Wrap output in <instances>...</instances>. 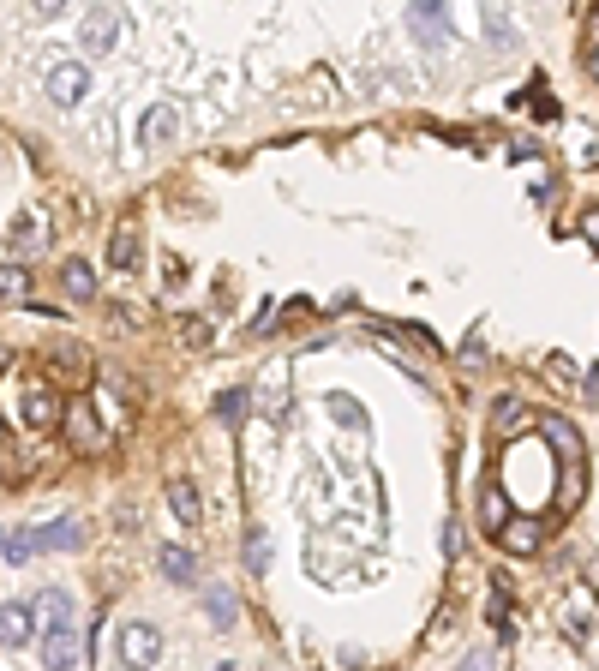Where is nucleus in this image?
Masks as SVG:
<instances>
[{
  "label": "nucleus",
  "instance_id": "f257e3e1",
  "mask_svg": "<svg viewBox=\"0 0 599 671\" xmlns=\"http://www.w3.org/2000/svg\"><path fill=\"white\" fill-rule=\"evenodd\" d=\"M120 36H126V18H120V6H90L84 18H78V48L84 54H114L120 48Z\"/></svg>",
  "mask_w": 599,
  "mask_h": 671
},
{
  "label": "nucleus",
  "instance_id": "f03ea898",
  "mask_svg": "<svg viewBox=\"0 0 599 671\" xmlns=\"http://www.w3.org/2000/svg\"><path fill=\"white\" fill-rule=\"evenodd\" d=\"M60 426H66V438H72V450H84V456H96V450H108V432H102V420H96V408H90L84 396L60 408Z\"/></svg>",
  "mask_w": 599,
  "mask_h": 671
},
{
  "label": "nucleus",
  "instance_id": "7ed1b4c3",
  "mask_svg": "<svg viewBox=\"0 0 599 671\" xmlns=\"http://www.w3.org/2000/svg\"><path fill=\"white\" fill-rule=\"evenodd\" d=\"M84 96H90V66H84V60L48 66V102H54V108H78Z\"/></svg>",
  "mask_w": 599,
  "mask_h": 671
},
{
  "label": "nucleus",
  "instance_id": "20e7f679",
  "mask_svg": "<svg viewBox=\"0 0 599 671\" xmlns=\"http://www.w3.org/2000/svg\"><path fill=\"white\" fill-rule=\"evenodd\" d=\"M42 660H48V671H72V666H84V642H78V624L42 630Z\"/></svg>",
  "mask_w": 599,
  "mask_h": 671
},
{
  "label": "nucleus",
  "instance_id": "39448f33",
  "mask_svg": "<svg viewBox=\"0 0 599 671\" xmlns=\"http://www.w3.org/2000/svg\"><path fill=\"white\" fill-rule=\"evenodd\" d=\"M120 660H126V666H156V660H162L156 624H120Z\"/></svg>",
  "mask_w": 599,
  "mask_h": 671
},
{
  "label": "nucleus",
  "instance_id": "423d86ee",
  "mask_svg": "<svg viewBox=\"0 0 599 671\" xmlns=\"http://www.w3.org/2000/svg\"><path fill=\"white\" fill-rule=\"evenodd\" d=\"M36 636H42V624H36L30 600H12V606H0V648H30Z\"/></svg>",
  "mask_w": 599,
  "mask_h": 671
},
{
  "label": "nucleus",
  "instance_id": "0eeeda50",
  "mask_svg": "<svg viewBox=\"0 0 599 671\" xmlns=\"http://www.w3.org/2000/svg\"><path fill=\"white\" fill-rule=\"evenodd\" d=\"M498 540H504V552L534 558V552L546 546V522H540V516H516V522H504V528H498Z\"/></svg>",
  "mask_w": 599,
  "mask_h": 671
},
{
  "label": "nucleus",
  "instance_id": "6e6552de",
  "mask_svg": "<svg viewBox=\"0 0 599 671\" xmlns=\"http://www.w3.org/2000/svg\"><path fill=\"white\" fill-rule=\"evenodd\" d=\"M174 132H180V108H174V102L144 108V120H138V144H150V150H156V144H168Z\"/></svg>",
  "mask_w": 599,
  "mask_h": 671
},
{
  "label": "nucleus",
  "instance_id": "1a4fd4ad",
  "mask_svg": "<svg viewBox=\"0 0 599 671\" xmlns=\"http://www.w3.org/2000/svg\"><path fill=\"white\" fill-rule=\"evenodd\" d=\"M18 414H24V426H54V420H60V402L48 396L42 378H24V402H18Z\"/></svg>",
  "mask_w": 599,
  "mask_h": 671
},
{
  "label": "nucleus",
  "instance_id": "9d476101",
  "mask_svg": "<svg viewBox=\"0 0 599 671\" xmlns=\"http://www.w3.org/2000/svg\"><path fill=\"white\" fill-rule=\"evenodd\" d=\"M30 540H36V552H72V546H84V528H78L72 516H60V522L30 528Z\"/></svg>",
  "mask_w": 599,
  "mask_h": 671
},
{
  "label": "nucleus",
  "instance_id": "9b49d317",
  "mask_svg": "<svg viewBox=\"0 0 599 671\" xmlns=\"http://www.w3.org/2000/svg\"><path fill=\"white\" fill-rule=\"evenodd\" d=\"M30 612H36V624H42V630H60V624H72V600H66L60 588H42V594L30 600Z\"/></svg>",
  "mask_w": 599,
  "mask_h": 671
},
{
  "label": "nucleus",
  "instance_id": "f8f14e48",
  "mask_svg": "<svg viewBox=\"0 0 599 671\" xmlns=\"http://www.w3.org/2000/svg\"><path fill=\"white\" fill-rule=\"evenodd\" d=\"M582 498H588V468H582V456H576V462H564V486H558V510L570 516V510H582Z\"/></svg>",
  "mask_w": 599,
  "mask_h": 671
},
{
  "label": "nucleus",
  "instance_id": "ddd939ff",
  "mask_svg": "<svg viewBox=\"0 0 599 671\" xmlns=\"http://www.w3.org/2000/svg\"><path fill=\"white\" fill-rule=\"evenodd\" d=\"M168 504H174V516H180L186 528H198V516H204V498H198V486H192V480H168Z\"/></svg>",
  "mask_w": 599,
  "mask_h": 671
},
{
  "label": "nucleus",
  "instance_id": "4468645a",
  "mask_svg": "<svg viewBox=\"0 0 599 671\" xmlns=\"http://www.w3.org/2000/svg\"><path fill=\"white\" fill-rule=\"evenodd\" d=\"M414 30H420L426 42H444V36H450V24H444V0H414Z\"/></svg>",
  "mask_w": 599,
  "mask_h": 671
},
{
  "label": "nucleus",
  "instance_id": "2eb2a0df",
  "mask_svg": "<svg viewBox=\"0 0 599 671\" xmlns=\"http://www.w3.org/2000/svg\"><path fill=\"white\" fill-rule=\"evenodd\" d=\"M60 288H66L72 300H90V294H96V276H90V264H84V258H66V264H60Z\"/></svg>",
  "mask_w": 599,
  "mask_h": 671
},
{
  "label": "nucleus",
  "instance_id": "dca6fc26",
  "mask_svg": "<svg viewBox=\"0 0 599 671\" xmlns=\"http://www.w3.org/2000/svg\"><path fill=\"white\" fill-rule=\"evenodd\" d=\"M204 612H210L216 630H234V624H240V600H234L228 588H210V594H204Z\"/></svg>",
  "mask_w": 599,
  "mask_h": 671
},
{
  "label": "nucleus",
  "instance_id": "f3484780",
  "mask_svg": "<svg viewBox=\"0 0 599 671\" xmlns=\"http://www.w3.org/2000/svg\"><path fill=\"white\" fill-rule=\"evenodd\" d=\"M540 432L552 438V450H558L564 462H576V456H582V438H576V426H570V420H558V414H552V420H546Z\"/></svg>",
  "mask_w": 599,
  "mask_h": 671
},
{
  "label": "nucleus",
  "instance_id": "a211bd4d",
  "mask_svg": "<svg viewBox=\"0 0 599 671\" xmlns=\"http://www.w3.org/2000/svg\"><path fill=\"white\" fill-rule=\"evenodd\" d=\"M156 564H162V576H168V582H180V588H186V582H192V570H198V558H192L186 546H162V558H156Z\"/></svg>",
  "mask_w": 599,
  "mask_h": 671
},
{
  "label": "nucleus",
  "instance_id": "6ab92c4d",
  "mask_svg": "<svg viewBox=\"0 0 599 671\" xmlns=\"http://www.w3.org/2000/svg\"><path fill=\"white\" fill-rule=\"evenodd\" d=\"M108 264H114V270H138V234H132V228H114V240H108Z\"/></svg>",
  "mask_w": 599,
  "mask_h": 671
},
{
  "label": "nucleus",
  "instance_id": "aec40b11",
  "mask_svg": "<svg viewBox=\"0 0 599 671\" xmlns=\"http://www.w3.org/2000/svg\"><path fill=\"white\" fill-rule=\"evenodd\" d=\"M486 624L498 630V642H516V606H510L504 594H492V606H486Z\"/></svg>",
  "mask_w": 599,
  "mask_h": 671
},
{
  "label": "nucleus",
  "instance_id": "412c9836",
  "mask_svg": "<svg viewBox=\"0 0 599 671\" xmlns=\"http://www.w3.org/2000/svg\"><path fill=\"white\" fill-rule=\"evenodd\" d=\"M246 570H252V576H264V570H270V540H264V528H252V534H246Z\"/></svg>",
  "mask_w": 599,
  "mask_h": 671
},
{
  "label": "nucleus",
  "instance_id": "4be33fe9",
  "mask_svg": "<svg viewBox=\"0 0 599 671\" xmlns=\"http://www.w3.org/2000/svg\"><path fill=\"white\" fill-rule=\"evenodd\" d=\"M30 294V276L18 264H0V300H24Z\"/></svg>",
  "mask_w": 599,
  "mask_h": 671
},
{
  "label": "nucleus",
  "instance_id": "5701e85b",
  "mask_svg": "<svg viewBox=\"0 0 599 671\" xmlns=\"http://www.w3.org/2000/svg\"><path fill=\"white\" fill-rule=\"evenodd\" d=\"M330 414H336L342 426H366V414H360V408H354L348 396H330Z\"/></svg>",
  "mask_w": 599,
  "mask_h": 671
},
{
  "label": "nucleus",
  "instance_id": "b1692460",
  "mask_svg": "<svg viewBox=\"0 0 599 671\" xmlns=\"http://www.w3.org/2000/svg\"><path fill=\"white\" fill-rule=\"evenodd\" d=\"M6 558H12V564L36 558V540H30V534H6Z\"/></svg>",
  "mask_w": 599,
  "mask_h": 671
},
{
  "label": "nucleus",
  "instance_id": "393cba45",
  "mask_svg": "<svg viewBox=\"0 0 599 671\" xmlns=\"http://www.w3.org/2000/svg\"><path fill=\"white\" fill-rule=\"evenodd\" d=\"M180 342H186V348H210V324H204V318H192V324H186V336H180Z\"/></svg>",
  "mask_w": 599,
  "mask_h": 671
},
{
  "label": "nucleus",
  "instance_id": "a878e982",
  "mask_svg": "<svg viewBox=\"0 0 599 671\" xmlns=\"http://www.w3.org/2000/svg\"><path fill=\"white\" fill-rule=\"evenodd\" d=\"M216 414H222V420H240V414H246V396H240V390H228V396L216 402Z\"/></svg>",
  "mask_w": 599,
  "mask_h": 671
},
{
  "label": "nucleus",
  "instance_id": "bb28decb",
  "mask_svg": "<svg viewBox=\"0 0 599 671\" xmlns=\"http://www.w3.org/2000/svg\"><path fill=\"white\" fill-rule=\"evenodd\" d=\"M462 546H468V534H462V522H450V528H444V552L462 558Z\"/></svg>",
  "mask_w": 599,
  "mask_h": 671
},
{
  "label": "nucleus",
  "instance_id": "cd10ccee",
  "mask_svg": "<svg viewBox=\"0 0 599 671\" xmlns=\"http://www.w3.org/2000/svg\"><path fill=\"white\" fill-rule=\"evenodd\" d=\"M546 372H552V378H564V384H570V378H576V366H570V360H564V354H552V360H546Z\"/></svg>",
  "mask_w": 599,
  "mask_h": 671
},
{
  "label": "nucleus",
  "instance_id": "c85d7f7f",
  "mask_svg": "<svg viewBox=\"0 0 599 671\" xmlns=\"http://www.w3.org/2000/svg\"><path fill=\"white\" fill-rule=\"evenodd\" d=\"M492 414H498V426H516V420H522V408H516V402H498Z\"/></svg>",
  "mask_w": 599,
  "mask_h": 671
},
{
  "label": "nucleus",
  "instance_id": "c756f323",
  "mask_svg": "<svg viewBox=\"0 0 599 671\" xmlns=\"http://www.w3.org/2000/svg\"><path fill=\"white\" fill-rule=\"evenodd\" d=\"M582 234L594 240V252H599V204H594V210H588V216H582Z\"/></svg>",
  "mask_w": 599,
  "mask_h": 671
},
{
  "label": "nucleus",
  "instance_id": "7c9ffc66",
  "mask_svg": "<svg viewBox=\"0 0 599 671\" xmlns=\"http://www.w3.org/2000/svg\"><path fill=\"white\" fill-rule=\"evenodd\" d=\"M36 12H42V18H54V12H66V0H36Z\"/></svg>",
  "mask_w": 599,
  "mask_h": 671
},
{
  "label": "nucleus",
  "instance_id": "2f4dec72",
  "mask_svg": "<svg viewBox=\"0 0 599 671\" xmlns=\"http://www.w3.org/2000/svg\"><path fill=\"white\" fill-rule=\"evenodd\" d=\"M588 48H599V6L588 12Z\"/></svg>",
  "mask_w": 599,
  "mask_h": 671
},
{
  "label": "nucleus",
  "instance_id": "473e14b6",
  "mask_svg": "<svg viewBox=\"0 0 599 671\" xmlns=\"http://www.w3.org/2000/svg\"><path fill=\"white\" fill-rule=\"evenodd\" d=\"M582 390H588V396H594V402H599V366H594V372H588V378H582Z\"/></svg>",
  "mask_w": 599,
  "mask_h": 671
},
{
  "label": "nucleus",
  "instance_id": "72a5a7b5",
  "mask_svg": "<svg viewBox=\"0 0 599 671\" xmlns=\"http://www.w3.org/2000/svg\"><path fill=\"white\" fill-rule=\"evenodd\" d=\"M588 78L599 84V48H588Z\"/></svg>",
  "mask_w": 599,
  "mask_h": 671
},
{
  "label": "nucleus",
  "instance_id": "f704fd0d",
  "mask_svg": "<svg viewBox=\"0 0 599 671\" xmlns=\"http://www.w3.org/2000/svg\"><path fill=\"white\" fill-rule=\"evenodd\" d=\"M0 552H6V534H0Z\"/></svg>",
  "mask_w": 599,
  "mask_h": 671
}]
</instances>
